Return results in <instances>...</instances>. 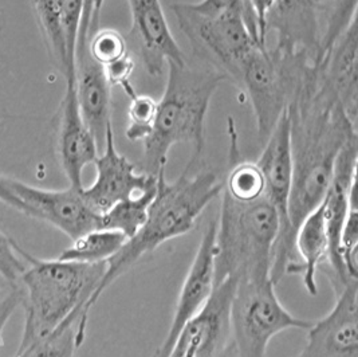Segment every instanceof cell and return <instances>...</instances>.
Segmentation results:
<instances>
[{
    "label": "cell",
    "mask_w": 358,
    "mask_h": 357,
    "mask_svg": "<svg viewBox=\"0 0 358 357\" xmlns=\"http://www.w3.org/2000/svg\"><path fill=\"white\" fill-rule=\"evenodd\" d=\"M271 278L236 281L229 308L232 357H266L279 333L308 330L313 321L295 317L283 307Z\"/></svg>",
    "instance_id": "obj_7"
},
{
    "label": "cell",
    "mask_w": 358,
    "mask_h": 357,
    "mask_svg": "<svg viewBox=\"0 0 358 357\" xmlns=\"http://www.w3.org/2000/svg\"><path fill=\"white\" fill-rule=\"evenodd\" d=\"M231 169L223 186V192L238 202H252L264 196V178L257 162L231 159Z\"/></svg>",
    "instance_id": "obj_23"
},
{
    "label": "cell",
    "mask_w": 358,
    "mask_h": 357,
    "mask_svg": "<svg viewBox=\"0 0 358 357\" xmlns=\"http://www.w3.org/2000/svg\"><path fill=\"white\" fill-rule=\"evenodd\" d=\"M22 301L19 284L8 285L0 281V346L3 344V329Z\"/></svg>",
    "instance_id": "obj_30"
},
{
    "label": "cell",
    "mask_w": 358,
    "mask_h": 357,
    "mask_svg": "<svg viewBox=\"0 0 358 357\" xmlns=\"http://www.w3.org/2000/svg\"><path fill=\"white\" fill-rule=\"evenodd\" d=\"M163 97L157 101L156 120L143 141L140 171L157 176L165 169L171 148L180 143L192 146V158L201 159L206 148V117L213 94L228 81L211 66L192 67L168 62Z\"/></svg>",
    "instance_id": "obj_4"
},
{
    "label": "cell",
    "mask_w": 358,
    "mask_h": 357,
    "mask_svg": "<svg viewBox=\"0 0 358 357\" xmlns=\"http://www.w3.org/2000/svg\"><path fill=\"white\" fill-rule=\"evenodd\" d=\"M182 34L189 39L196 55L204 62L239 82L245 58L258 43L242 11H207L196 3L171 6Z\"/></svg>",
    "instance_id": "obj_8"
},
{
    "label": "cell",
    "mask_w": 358,
    "mask_h": 357,
    "mask_svg": "<svg viewBox=\"0 0 358 357\" xmlns=\"http://www.w3.org/2000/svg\"><path fill=\"white\" fill-rule=\"evenodd\" d=\"M33 4L50 57L54 65L66 77L67 54L62 23V0H33Z\"/></svg>",
    "instance_id": "obj_20"
},
{
    "label": "cell",
    "mask_w": 358,
    "mask_h": 357,
    "mask_svg": "<svg viewBox=\"0 0 358 357\" xmlns=\"http://www.w3.org/2000/svg\"><path fill=\"white\" fill-rule=\"evenodd\" d=\"M78 318H70L43 340L24 349H17L15 357H77L82 345L77 340Z\"/></svg>",
    "instance_id": "obj_22"
},
{
    "label": "cell",
    "mask_w": 358,
    "mask_h": 357,
    "mask_svg": "<svg viewBox=\"0 0 358 357\" xmlns=\"http://www.w3.org/2000/svg\"><path fill=\"white\" fill-rule=\"evenodd\" d=\"M105 0H94L93 4V17H92V24H90V35L96 33L98 30V20H99V15H101V10L103 6ZM90 38V36H89Z\"/></svg>",
    "instance_id": "obj_35"
},
{
    "label": "cell",
    "mask_w": 358,
    "mask_h": 357,
    "mask_svg": "<svg viewBox=\"0 0 358 357\" xmlns=\"http://www.w3.org/2000/svg\"><path fill=\"white\" fill-rule=\"evenodd\" d=\"M98 144L93 133L82 118L76 81L66 82V92L61 105L58 130V156L69 180V187L82 190V174L98 158Z\"/></svg>",
    "instance_id": "obj_15"
},
{
    "label": "cell",
    "mask_w": 358,
    "mask_h": 357,
    "mask_svg": "<svg viewBox=\"0 0 358 357\" xmlns=\"http://www.w3.org/2000/svg\"><path fill=\"white\" fill-rule=\"evenodd\" d=\"M131 26L129 38L149 76L159 77L168 62L187 64L173 38L160 0H128Z\"/></svg>",
    "instance_id": "obj_13"
},
{
    "label": "cell",
    "mask_w": 358,
    "mask_h": 357,
    "mask_svg": "<svg viewBox=\"0 0 358 357\" xmlns=\"http://www.w3.org/2000/svg\"><path fill=\"white\" fill-rule=\"evenodd\" d=\"M128 238L109 228H96L78 239L61 253L58 260L80 263H105L122 248Z\"/></svg>",
    "instance_id": "obj_19"
},
{
    "label": "cell",
    "mask_w": 358,
    "mask_h": 357,
    "mask_svg": "<svg viewBox=\"0 0 358 357\" xmlns=\"http://www.w3.org/2000/svg\"><path fill=\"white\" fill-rule=\"evenodd\" d=\"M313 66L318 65L308 55L277 46L270 49L267 45H257L248 54L239 83L251 101L261 139L266 140L273 132Z\"/></svg>",
    "instance_id": "obj_6"
},
{
    "label": "cell",
    "mask_w": 358,
    "mask_h": 357,
    "mask_svg": "<svg viewBox=\"0 0 358 357\" xmlns=\"http://www.w3.org/2000/svg\"><path fill=\"white\" fill-rule=\"evenodd\" d=\"M157 187L145 194L117 203L112 209L99 215V228L115 230L128 239L137 234L147 219L148 209L156 195Z\"/></svg>",
    "instance_id": "obj_21"
},
{
    "label": "cell",
    "mask_w": 358,
    "mask_h": 357,
    "mask_svg": "<svg viewBox=\"0 0 358 357\" xmlns=\"http://www.w3.org/2000/svg\"><path fill=\"white\" fill-rule=\"evenodd\" d=\"M315 0H275L264 23V34L275 33L279 49L305 54L321 65V20Z\"/></svg>",
    "instance_id": "obj_14"
},
{
    "label": "cell",
    "mask_w": 358,
    "mask_h": 357,
    "mask_svg": "<svg viewBox=\"0 0 358 357\" xmlns=\"http://www.w3.org/2000/svg\"><path fill=\"white\" fill-rule=\"evenodd\" d=\"M0 200L3 203H6L8 207H13L17 211L26 214V207L24 204L17 199V196L14 195V192L8 188L7 186V178L0 176Z\"/></svg>",
    "instance_id": "obj_33"
},
{
    "label": "cell",
    "mask_w": 358,
    "mask_h": 357,
    "mask_svg": "<svg viewBox=\"0 0 358 357\" xmlns=\"http://www.w3.org/2000/svg\"><path fill=\"white\" fill-rule=\"evenodd\" d=\"M90 57L102 66L110 65L129 52L128 42L117 30L105 29L92 34L87 42Z\"/></svg>",
    "instance_id": "obj_26"
},
{
    "label": "cell",
    "mask_w": 358,
    "mask_h": 357,
    "mask_svg": "<svg viewBox=\"0 0 358 357\" xmlns=\"http://www.w3.org/2000/svg\"><path fill=\"white\" fill-rule=\"evenodd\" d=\"M26 260L20 276V304L24 309V328L17 349L43 340L67 320L77 317V340L83 344L90 317L89 302L105 274V263L38 260L17 246Z\"/></svg>",
    "instance_id": "obj_3"
},
{
    "label": "cell",
    "mask_w": 358,
    "mask_h": 357,
    "mask_svg": "<svg viewBox=\"0 0 358 357\" xmlns=\"http://www.w3.org/2000/svg\"><path fill=\"white\" fill-rule=\"evenodd\" d=\"M216 219L204 230L189 270L184 278L169 330L153 357H169L180 332L204 308L215 289Z\"/></svg>",
    "instance_id": "obj_11"
},
{
    "label": "cell",
    "mask_w": 358,
    "mask_h": 357,
    "mask_svg": "<svg viewBox=\"0 0 358 357\" xmlns=\"http://www.w3.org/2000/svg\"><path fill=\"white\" fill-rule=\"evenodd\" d=\"M17 244L0 231V281L15 285L26 270V260L17 248Z\"/></svg>",
    "instance_id": "obj_28"
},
{
    "label": "cell",
    "mask_w": 358,
    "mask_h": 357,
    "mask_svg": "<svg viewBox=\"0 0 358 357\" xmlns=\"http://www.w3.org/2000/svg\"><path fill=\"white\" fill-rule=\"evenodd\" d=\"M96 180L90 187H83L81 195L93 211L101 215L117 203L145 194L157 187V176L140 171L128 158L121 155L114 141L110 127L103 141V152L96 162Z\"/></svg>",
    "instance_id": "obj_9"
},
{
    "label": "cell",
    "mask_w": 358,
    "mask_h": 357,
    "mask_svg": "<svg viewBox=\"0 0 358 357\" xmlns=\"http://www.w3.org/2000/svg\"><path fill=\"white\" fill-rule=\"evenodd\" d=\"M112 85L103 67L89 54L87 48L76 55V92L82 118L93 133L98 148L103 146L112 127Z\"/></svg>",
    "instance_id": "obj_16"
},
{
    "label": "cell",
    "mask_w": 358,
    "mask_h": 357,
    "mask_svg": "<svg viewBox=\"0 0 358 357\" xmlns=\"http://www.w3.org/2000/svg\"><path fill=\"white\" fill-rule=\"evenodd\" d=\"M105 76L108 78L109 83L113 86H120L125 94L129 97H134L137 93L131 85V77L134 71V61L131 57V54H125L122 58L115 61L110 65L105 66Z\"/></svg>",
    "instance_id": "obj_29"
},
{
    "label": "cell",
    "mask_w": 358,
    "mask_h": 357,
    "mask_svg": "<svg viewBox=\"0 0 358 357\" xmlns=\"http://www.w3.org/2000/svg\"><path fill=\"white\" fill-rule=\"evenodd\" d=\"M306 332V344L294 357H358V281L336 293L331 310Z\"/></svg>",
    "instance_id": "obj_12"
},
{
    "label": "cell",
    "mask_w": 358,
    "mask_h": 357,
    "mask_svg": "<svg viewBox=\"0 0 358 357\" xmlns=\"http://www.w3.org/2000/svg\"><path fill=\"white\" fill-rule=\"evenodd\" d=\"M315 1L320 4V3H321V1H324V0H315Z\"/></svg>",
    "instance_id": "obj_36"
},
{
    "label": "cell",
    "mask_w": 358,
    "mask_h": 357,
    "mask_svg": "<svg viewBox=\"0 0 358 357\" xmlns=\"http://www.w3.org/2000/svg\"><path fill=\"white\" fill-rule=\"evenodd\" d=\"M7 186L24 204L26 215L50 223L71 241L99 228V215L86 204L81 190H42L10 178Z\"/></svg>",
    "instance_id": "obj_10"
},
{
    "label": "cell",
    "mask_w": 358,
    "mask_h": 357,
    "mask_svg": "<svg viewBox=\"0 0 358 357\" xmlns=\"http://www.w3.org/2000/svg\"><path fill=\"white\" fill-rule=\"evenodd\" d=\"M220 197L215 286L226 278H271L273 248L280 226L275 207L266 195L252 202H238L222 191Z\"/></svg>",
    "instance_id": "obj_5"
},
{
    "label": "cell",
    "mask_w": 358,
    "mask_h": 357,
    "mask_svg": "<svg viewBox=\"0 0 358 357\" xmlns=\"http://www.w3.org/2000/svg\"><path fill=\"white\" fill-rule=\"evenodd\" d=\"M287 111L293 149L289 219L295 238L299 225L324 202L342 148L358 134L320 67L308 70Z\"/></svg>",
    "instance_id": "obj_1"
},
{
    "label": "cell",
    "mask_w": 358,
    "mask_h": 357,
    "mask_svg": "<svg viewBox=\"0 0 358 357\" xmlns=\"http://www.w3.org/2000/svg\"><path fill=\"white\" fill-rule=\"evenodd\" d=\"M93 4H94V0H85L77 51L87 48V42H89V36H90V24H92V17H93Z\"/></svg>",
    "instance_id": "obj_32"
},
{
    "label": "cell",
    "mask_w": 358,
    "mask_h": 357,
    "mask_svg": "<svg viewBox=\"0 0 358 357\" xmlns=\"http://www.w3.org/2000/svg\"><path fill=\"white\" fill-rule=\"evenodd\" d=\"M157 112V101L149 96L136 94L131 98L127 137L129 141H144L150 134Z\"/></svg>",
    "instance_id": "obj_27"
},
{
    "label": "cell",
    "mask_w": 358,
    "mask_h": 357,
    "mask_svg": "<svg viewBox=\"0 0 358 357\" xmlns=\"http://www.w3.org/2000/svg\"><path fill=\"white\" fill-rule=\"evenodd\" d=\"M357 20V0H333L325 29L321 33V61L336 41Z\"/></svg>",
    "instance_id": "obj_24"
},
{
    "label": "cell",
    "mask_w": 358,
    "mask_h": 357,
    "mask_svg": "<svg viewBox=\"0 0 358 357\" xmlns=\"http://www.w3.org/2000/svg\"><path fill=\"white\" fill-rule=\"evenodd\" d=\"M224 181L219 175L203 165V158H191L185 169L175 181H168L165 169L157 175V191L149 209L143 227L106 262L105 274L93 294L89 308L97 304L103 292L120 276L162 244L191 232L197 218L219 197Z\"/></svg>",
    "instance_id": "obj_2"
},
{
    "label": "cell",
    "mask_w": 358,
    "mask_h": 357,
    "mask_svg": "<svg viewBox=\"0 0 358 357\" xmlns=\"http://www.w3.org/2000/svg\"><path fill=\"white\" fill-rule=\"evenodd\" d=\"M243 4H245V23H247V26H248L250 31H251V34H252V36H254V38L258 41V43H261V42H259L258 23H257V19H255V17H254V14H252V13H251V10H250V6H248V0H243Z\"/></svg>",
    "instance_id": "obj_34"
},
{
    "label": "cell",
    "mask_w": 358,
    "mask_h": 357,
    "mask_svg": "<svg viewBox=\"0 0 358 357\" xmlns=\"http://www.w3.org/2000/svg\"><path fill=\"white\" fill-rule=\"evenodd\" d=\"M357 20L342 34L325 54L320 76L338 98L348 117L357 125Z\"/></svg>",
    "instance_id": "obj_17"
},
{
    "label": "cell",
    "mask_w": 358,
    "mask_h": 357,
    "mask_svg": "<svg viewBox=\"0 0 358 357\" xmlns=\"http://www.w3.org/2000/svg\"><path fill=\"white\" fill-rule=\"evenodd\" d=\"M275 0H248V6L251 13L257 19L258 23V31H259V42L262 45H266V34H264V23L268 11L271 10Z\"/></svg>",
    "instance_id": "obj_31"
},
{
    "label": "cell",
    "mask_w": 358,
    "mask_h": 357,
    "mask_svg": "<svg viewBox=\"0 0 358 357\" xmlns=\"http://www.w3.org/2000/svg\"><path fill=\"white\" fill-rule=\"evenodd\" d=\"M295 253L298 262L287 267L286 274L302 276L303 288L310 295L315 297L318 294V267L327 260V235L322 203L310 212L296 230Z\"/></svg>",
    "instance_id": "obj_18"
},
{
    "label": "cell",
    "mask_w": 358,
    "mask_h": 357,
    "mask_svg": "<svg viewBox=\"0 0 358 357\" xmlns=\"http://www.w3.org/2000/svg\"><path fill=\"white\" fill-rule=\"evenodd\" d=\"M83 4L85 0H62V23L67 54L66 82L76 81V55L83 17Z\"/></svg>",
    "instance_id": "obj_25"
}]
</instances>
